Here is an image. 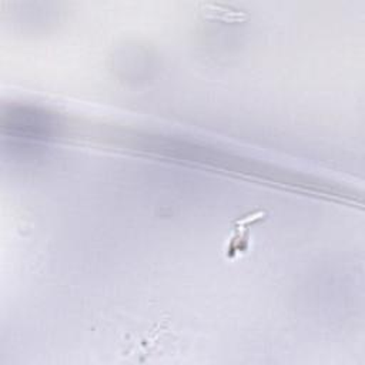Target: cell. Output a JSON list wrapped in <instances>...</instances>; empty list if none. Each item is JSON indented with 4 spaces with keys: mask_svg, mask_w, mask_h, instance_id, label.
Returning a JSON list of instances; mask_svg holds the SVG:
<instances>
[{
    "mask_svg": "<svg viewBox=\"0 0 365 365\" xmlns=\"http://www.w3.org/2000/svg\"><path fill=\"white\" fill-rule=\"evenodd\" d=\"M267 218V211L255 210L232 220L230 225V235L224 245V255L227 258H235L245 254L251 242V227L265 221Z\"/></svg>",
    "mask_w": 365,
    "mask_h": 365,
    "instance_id": "cell-1",
    "label": "cell"
},
{
    "mask_svg": "<svg viewBox=\"0 0 365 365\" xmlns=\"http://www.w3.org/2000/svg\"><path fill=\"white\" fill-rule=\"evenodd\" d=\"M200 11L210 20H220L224 23H242L248 20V13L224 3H200Z\"/></svg>",
    "mask_w": 365,
    "mask_h": 365,
    "instance_id": "cell-2",
    "label": "cell"
}]
</instances>
